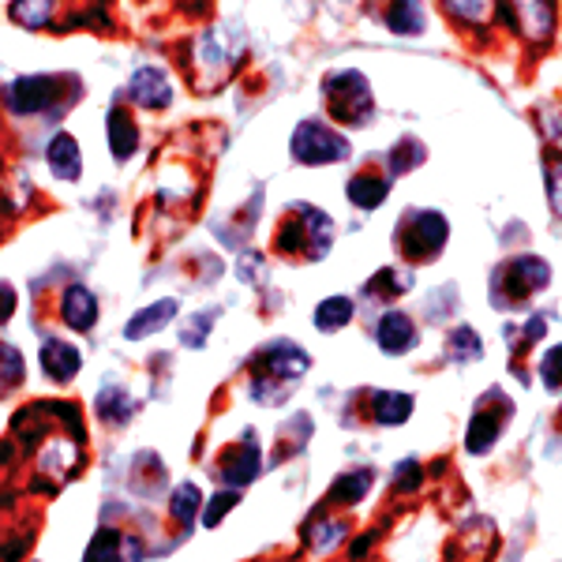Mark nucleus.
Instances as JSON below:
<instances>
[{"instance_id": "nucleus-36", "label": "nucleus", "mask_w": 562, "mask_h": 562, "mask_svg": "<svg viewBox=\"0 0 562 562\" xmlns=\"http://www.w3.org/2000/svg\"><path fill=\"white\" fill-rule=\"evenodd\" d=\"M4 364H8V379H4V386L23 383V357H20V349H15V346H4Z\"/></svg>"}, {"instance_id": "nucleus-35", "label": "nucleus", "mask_w": 562, "mask_h": 562, "mask_svg": "<svg viewBox=\"0 0 562 562\" xmlns=\"http://www.w3.org/2000/svg\"><path fill=\"white\" fill-rule=\"evenodd\" d=\"M548 199H551V211L562 217V161H551L548 166Z\"/></svg>"}, {"instance_id": "nucleus-17", "label": "nucleus", "mask_w": 562, "mask_h": 562, "mask_svg": "<svg viewBox=\"0 0 562 562\" xmlns=\"http://www.w3.org/2000/svg\"><path fill=\"white\" fill-rule=\"evenodd\" d=\"M45 161H49V169H53V177L57 180H79V173H83V158H79V143L71 139L68 132H60V135H53V143H49V150H45Z\"/></svg>"}, {"instance_id": "nucleus-19", "label": "nucleus", "mask_w": 562, "mask_h": 562, "mask_svg": "<svg viewBox=\"0 0 562 562\" xmlns=\"http://www.w3.org/2000/svg\"><path fill=\"white\" fill-rule=\"evenodd\" d=\"M386 26L394 34H420L424 26H428V15H424V0H390Z\"/></svg>"}, {"instance_id": "nucleus-9", "label": "nucleus", "mask_w": 562, "mask_h": 562, "mask_svg": "<svg viewBox=\"0 0 562 562\" xmlns=\"http://www.w3.org/2000/svg\"><path fill=\"white\" fill-rule=\"evenodd\" d=\"M60 87H65L60 76H23L8 83V105L12 113H45L60 102Z\"/></svg>"}, {"instance_id": "nucleus-24", "label": "nucleus", "mask_w": 562, "mask_h": 562, "mask_svg": "<svg viewBox=\"0 0 562 562\" xmlns=\"http://www.w3.org/2000/svg\"><path fill=\"white\" fill-rule=\"evenodd\" d=\"M349 319H352L349 296H330V301H323L319 307H315V326H319L323 334L341 330V326H349Z\"/></svg>"}, {"instance_id": "nucleus-10", "label": "nucleus", "mask_w": 562, "mask_h": 562, "mask_svg": "<svg viewBox=\"0 0 562 562\" xmlns=\"http://www.w3.org/2000/svg\"><path fill=\"white\" fill-rule=\"evenodd\" d=\"M506 8H510V23H518L525 42H551V34H555V0H506Z\"/></svg>"}, {"instance_id": "nucleus-3", "label": "nucleus", "mask_w": 562, "mask_h": 562, "mask_svg": "<svg viewBox=\"0 0 562 562\" xmlns=\"http://www.w3.org/2000/svg\"><path fill=\"white\" fill-rule=\"evenodd\" d=\"M551 281V267L537 256H518L510 259L503 270H495V281H492V301L498 307H514V304H525L529 296H537L540 289H548Z\"/></svg>"}, {"instance_id": "nucleus-28", "label": "nucleus", "mask_w": 562, "mask_h": 562, "mask_svg": "<svg viewBox=\"0 0 562 562\" xmlns=\"http://www.w3.org/2000/svg\"><path fill=\"white\" fill-rule=\"evenodd\" d=\"M214 323H217V307H203V312L192 315V319H184V326H180V341H184L188 349H203Z\"/></svg>"}, {"instance_id": "nucleus-12", "label": "nucleus", "mask_w": 562, "mask_h": 562, "mask_svg": "<svg viewBox=\"0 0 562 562\" xmlns=\"http://www.w3.org/2000/svg\"><path fill=\"white\" fill-rule=\"evenodd\" d=\"M375 341L386 357H405L416 346V323L405 312H386L375 326Z\"/></svg>"}, {"instance_id": "nucleus-4", "label": "nucleus", "mask_w": 562, "mask_h": 562, "mask_svg": "<svg viewBox=\"0 0 562 562\" xmlns=\"http://www.w3.org/2000/svg\"><path fill=\"white\" fill-rule=\"evenodd\" d=\"M334 244V222L315 206H293V217H285V229L278 237L281 251H307V259H323Z\"/></svg>"}, {"instance_id": "nucleus-11", "label": "nucleus", "mask_w": 562, "mask_h": 562, "mask_svg": "<svg viewBox=\"0 0 562 562\" xmlns=\"http://www.w3.org/2000/svg\"><path fill=\"white\" fill-rule=\"evenodd\" d=\"M259 442L251 431H244V439L237 447H229L222 458H217V476L225 480L229 487H248L251 480L259 476Z\"/></svg>"}, {"instance_id": "nucleus-14", "label": "nucleus", "mask_w": 562, "mask_h": 562, "mask_svg": "<svg viewBox=\"0 0 562 562\" xmlns=\"http://www.w3.org/2000/svg\"><path fill=\"white\" fill-rule=\"evenodd\" d=\"M38 364H42L45 375L53 379V383H68V379H76V371H79V364H83V360H79V349L76 346L49 338V341H42Z\"/></svg>"}, {"instance_id": "nucleus-18", "label": "nucleus", "mask_w": 562, "mask_h": 562, "mask_svg": "<svg viewBox=\"0 0 562 562\" xmlns=\"http://www.w3.org/2000/svg\"><path fill=\"white\" fill-rule=\"evenodd\" d=\"M135 147H139V132H135V121L124 113L121 105L109 109V150H113L116 161L132 158Z\"/></svg>"}, {"instance_id": "nucleus-8", "label": "nucleus", "mask_w": 562, "mask_h": 562, "mask_svg": "<svg viewBox=\"0 0 562 562\" xmlns=\"http://www.w3.org/2000/svg\"><path fill=\"white\" fill-rule=\"evenodd\" d=\"M480 402H484V397H480ZM510 413H514V402H506V394L492 390V394H487V402L473 413V424H469V435H465L469 454H487V450L495 447L503 424L510 420Z\"/></svg>"}, {"instance_id": "nucleus-38", "label": "nucleus", "mask_w": 562, "mask_h": 562, "mask_svg": "<svg viewBox=\"0 0 562 562\" xmlns=\"http://www.w3.org/2000/svg\"><path fill=\"white\" fill-rule=\"evenodd\" d=\"M12 304H15V293H12V285H4V319L12 315Z\"/></svg>"}, {"instance_id": "nucleus-2", "label": "nucleus", "mask_w": 562, "mask_h": 562, "mask_svg": "<svg viewBox=\"0 0 562 562\" xmlns=\"http://www.w3.org/2000/svg\"><path fill=\"white\" fill-rule=\"evenodd\" d=\"M323 98H326V109H330L334 121L349 124V128L371 121V113H375L368 79L360 76V71H352V68L330 71V76L323 79Z\"/></svg>"}, {"instance_id": "nucleus-32", "label": "nucleus", "mask_w": 562, "mask_h": 562, "mask_svg": "<svg viewBox=\"0 0 562 562\" xmlns=\"http://www.w3.org/2000/svg\"><path fill=\"white\" fill-rule=\"evenodd\" d=\"M540 383L548 390L562 386V346H551L540 360Z\"/></svg>"}, {"instance_id": "nucleus-1", "label": "nucleus", "mask_w": 562, "mask_h": 562, "mask_svg": "<svg viewBox=\"0 0 562 562\" xmlns=\"http://www.w3.org/2000/svg\"><path fill=\"white\" fill-rule=\"evenodd\" d=\"M307 368H312V357L301 346H293L289 338H278L274 346H267L251 360V386H248L251 402L281 405L289 390L307 375Z\"/></svg>"}, {"instance_id": "nucleus-6", "label": "nucleus", "mask_w": 562, "mask_h": 562, "mask_svg": "<svg viewBox=\"0 0 562 562\" xmlns=\"http://www.w3.org/2000/svg\"><path fill=\"white\" fill-rule=\"evenodd\" d=\"M289 150L301 166H334V161L349 158V139L341 132L323 128L319 121H304L296 124L293 139H289Z\"/></svg>"}, {"instance_id": "nucleus-21", "label": "nucleus", "mask_w": 562, "mask_h": 562, "mask_svg": "<svg viewBox=\"0 0 562 562\" xmlns=\"http://www.w3.org/2000/svg\"><path fill=\"white\" fill-rule=\"evenodd\" d=\"M386 192H390V180L386 177L364 173V177H352L349 180V203L352 206H364V211H375V206L386 199Z\"/></svg>"}, {"instance_id": "nucleus-31", "label": "nucleus", "mask_w": 562, "mask_h": 562, "mask_svg": "<svg viewBox=\"0 0 562 562\" xmlns=\"http://www.w3.org/2000/svg\"><path fill=\"white\" fill-rule=\"evenodd\" d=\"M442 4L450 8V15L465 23H487L495 12V0H442Z\"/></svg>"}, {"instance_id": "nucleus-23", "label": "nucleus", "mask_w": 562, "mask_h": 562, "mask_svg": "<svg viewBox=\"0 0 562 562\" xmlns=\"http://www.w3.org/2000/svg\"><path fill=\"white\" fill-rule=\"evenodd\" d=\"M447 357L454 360V364H469V360L484 357V341H480V334L473 330V326H458V330H450Z\"/></svg>"}, {"instance_id": "nucleus-26", "label": "nucleus", "mask_w": 562, "mask_h": 562, "mask_svg": "<svg viewBox=\"0 0 562 562\" xmlns=\"http://www.w3.org/2000/svg\"><path fill=\"white\" fill-rule=\"evenodd\" d=\"M94 409H98V416L102 420H109V424H124L132 416V397L124 394L121 386H105L102 394H98V402H94Z\"/></svg>"}, {"instance_id": "nucleus-20", "label": "nucleus", "mask_w": 562, "mask_h": 562, "mask_svg": "<svg viewBox=\"0 0 562 562\" xmlns=\"http://www.w3.org/2000/svg\"><path fill=\"white\" fill-rule=\"evenodd\" d=\"M371 416H375V424H405L413 416V397L409 394H394V390H379L375 402H371Z\"/></svg>"}, {"instance_id": "nucleus-22", "label": "nucleus", "mask_w": 562, "mask_h": 562, "mask_svg": "<svg viewBox=\"0 0 562 562\" xmlns=\"http://www.w3.org/2000/svg\"><path fill=\"white\" fill-rule=\"evenodd\" d=\"M368 487H371V469H352V473L338 476L330 484V498L341 506H357L368 495Z\"/></svg>"}, {"instance_id": "nucleus-37", "label": "nucleus", "mask_w": 562, "mask_h": 562, "mask_svg": "<svg viewBox=\"0 0 562 562\" xmlns=\"http://www.w3.org/2000/svg\"><path fill=\"white\" fill-rule=\"evenodd\" d=\"M540 124H543V132H548V139H551V143H559V147H562V116L555 113V109H543V113H540Z\"/></svg>"}, {"instance_id": "nucleus-13", "label": "nucleus", "mask_w": 562, "mask_h": 562, "mask_svg": "<svg viewBox=\"0 0 562 562\" xmlns=\"http://www.w3.org/2000/svg\"><path fill=\"white\" fill-rule=\"evenodd\" d=\"M128 98L147 109H166L173 102V87H169V79L161 68H135V76L128 83Z\"/></svg>"}, {"instance_id": "nucleus-34", "label": "nucleus", "mask_w": 562, "mask_h": 562, "mask_svg": "<svg viewBox=\"0 0 562 562\" xmlns=\"http://www.w3.org/2000/svg\"><path fill=\"white\" fill-rule=\"evenodd\" d=\"M341 537H346V525H341V521L338 525H334V521H319L312 532H307V540H312L315 551H326L330 543H338Z\"/></svg>"}, {"instance_id": "nucleus-27", "label": "nucleus", "mask_w": 562, "mask_h": 562, "mask_svg": "<svg viewBox=\"0 0 562 562\" xmlns=\"http://www.w3.org/2000/svg\"><path fill=\"white\" fill-rule=\"evenodd\" d=\"M424 158H428V150H424V143H416L413 135H409V139H402L394 150H390V177L409 173V169L420 166Z\"/></svg>"}, {"instance_id": "nucleus-25", "label": "nucleus", "mask_w": 562, "mask_h": 562, "mask_svg": "<svg viewBox=\"0 0 562 562\" xmlns=\"http://www.w3.org/2000/svg\"><path fill=\"white\" fill-rule=\"evenodd\" d=\"M83 562H124V537L116 529H98Z\"/></svg>"}, {"instance_id": "nucleus-7", "label": "nucleus", "mask_w": 562, "mask_h": 562, "mask_svg": "<svg viewBox=\"0 0 562 562\" xmlns=\"http://www.w3.org/2000/svg\"><path fill=\"white\" fill-rule=\"evenodd\" d=\"M248 42H244V31L237 23H222L214 31H206L203 38L195 42V65L199 71H217V76H229L233 65L244 57Z\"/></svg>"}, {"instance_id": "nucleus-15", "label": "nucleus", "mask_w": 562, "mask_h": 562, "mask_svg": "<svg viewBox=\"0 0 562 562\" xmlns=\"http://www.w3.org/2000/svg\"><path fill=\"white\" fill-rule=\"evenodd\" d=\"M60 319H65L71 330H90V326L98 323V296L90 293L87 285H68V293H65V301H60Z\"/></svg>"}, {"instance_id": "nucleus-29", "label": "nucleus", "mask_w": 562, "mask_h": 562, "mask_svg": "<svg viewBox=\"0 0 562 562\" xmlns=\"http://www.w3.org/2000/svg\"><path fill=\"white\" fill-rule=\"evenodd\" d=\"M199 503H203L199 487H195V484H180L177 492H173V498H169V514H173V521H180V525L188 529V525L195 521Z\"/></svg>"}, {"instance_id": "nucleus-33", "label": "nucleus", "mask_w": 562, "mask_h": 562, "mask_svg": "<svg viewBox=\"0 0 562 562\" xmlns=\"http://www.w3.org/2000/svg\"><path fill=\"white\" fill-rule=\"evenodd\" d=\"M240 498H244L240 492H222V495H214V498H211V506H206V514H203V525H206V529L222 525V518L233 510V506L240 503Z\"/></svg>"}, {"instance_id": "nucleus-5", "label": "nucleus", "mask_w": 562, "mask_h": 562, "mask_svg": "<svg viewBox=\"0 0 562 562\" xmlns=\"http://www.w3.org/2000/svg\"><path fill=\"white\" fill-rule=\"evenodd\" d=\"M450 237V225L439 211H409L397 225V248L413 262H431Z\"/></svg>"}, {"instance_id": "nucleus-16", "label": "nucleus", "mask_w": 562, "mask_h": 562, "mask_svg": "<svg viewBox=\"0 0 562 562\" xmlns=\"http://www.w3.org/2000/svg\"><path fill=\"white\" fill-rule=\"evenodd\" d=\"M177 319V301H158V304H147L143 312H135L128 326H124V338L128 341H143V338H150V334H158V330H166L169 323Z\"/></svg>"}, {"instance_id": "nucleus-30", "label": "nucleus", "mask_w": 562, "mask_h": 562, "mask_svg": "<svg viewBox=\"0 0 562 562\" xmlns=\"http://www.w3.org/2000/svg\"><path fill=\"white\" fill-rule=\"evenodd\" d=\"M53 4H57V0H15L12 20L20 26H45L53 20Z\"/></svg>"}]
</instances>
